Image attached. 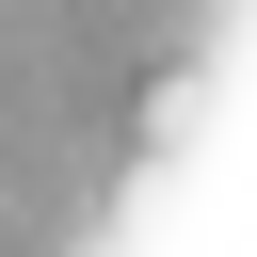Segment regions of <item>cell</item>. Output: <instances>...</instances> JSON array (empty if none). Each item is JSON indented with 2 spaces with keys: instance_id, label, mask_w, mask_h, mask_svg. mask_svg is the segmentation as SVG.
I'll use <instances>...</instances> for the list:
<instances>
[{
  "instance_id": "cell-1",
  "label": "cell",
  "mask_w": 257,
  "mask_h": 257,
  "mask_svg": "<svg viewBox=\"0 0 257 257\" xmlns=\"http://www.w3.org/2000/svg\"><path fill=\"white\" fill-rule=\"evenodd\" d=\"M193 112H209V80H193V64H177V80H145V161H161V145H177Z\"/></svg>"
}]
</instances>
